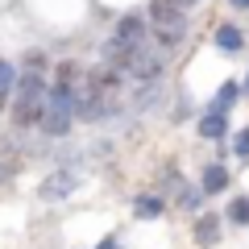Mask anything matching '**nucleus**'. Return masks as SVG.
<instances>
[{"label": "nucleus", "mask_w": 249, "mask_h": 249, "mask_svg": "<svg viewBox=\"0 0 249 249\" xmlns=\"http://www.w3.org/2000/svg\"><path fill=\"white\" fill-rule=\"evenodd\" d=\"M46 108V83H42V71H29L17 88V100H13V121L17 124H37Z\"/></svg>", "instance_id": "nucleus-1"}, {"label": "nucleus", "mask_w": 249, "mask_h": 249, "mask_svg": "<svg viewBox=\"0 0 249 249\" xmlns=\"http://www.w3.org/2000/svg\"><path fill=\"white\" fill-rule=\"evenodd\" d=\"M150 17H154V25H175V21H187V17H183V0H154V4H150Z\"/></svg>", "instance_id": "nucleus-2"}, {"label": "nucleus", "mask_w": 249, "mask_h": 249, "mask_svg": "<svg viewBox=\"0 0 249 249\" xmlns=\"http://www.w3.org/2000/svg\"><path fill=\"white\" fill-rule=\"evenodd\" d=\"M199 137H204V142H220V137H229V121H224V112H212V108H208V112L199 116Z\"/></svg>", "instance_id": "nucleus-3"}, {"label": "nucleus", "mask_w": 249, "mask_h": 249, "mask_svg": "<svg viewBox=\"0 0 249 249\" xmlns=\"http://www.w3.org/2000/svg\"><path fill=\"white\" fill-rule=\"evenodd\" d=\"M224 187H229V170H224L220 162L204 166V175H199V191H204V196H220Z\"/></svg>", "instance_id": "nucleus-4"}, {"label": "nucleus", "mask_w": 249, "mask_h": 249, "mask_svg": "<svg viewBox=\"0 0 249 249\" xmlns=\"http://www.w3.org/2000/svg\"><path fill=\"white\" fill-rule=\"evenodd\" d=\"M216 241H220V220H216L212 212H204V216L196 220V245H199V249H212Z\"/></svg>", "instance_id": "nucleus-5"}, {"label": "nucleus", "mask_w": 249, "mask_h": 249, "mask_svg": "<svg viewBox=\"0 0 249 249\" xmlns=\"http://www.w3.org/2000/svg\"><path fill=\"white\" fill-rule=\"evenodd\" d=\"M241 91H245V88H241L237 79L220 83V91H216V100H212V104H208V108H212V112H229V108H232V104H237V100H241Z\"/></svg>", "instance_id": "nucleus-6"}, {"label": "nucleus", "mask_w": 249, "mask_h": 249, "mask_svg": "<svg viewBox=\"0 0 249 249\" xmlns=\"http://www.w3.org/2000/svg\"><path fill=\"white\" fill-rule=\"evenodd\" d=\"M162 212H166V204H162L158 196H137L133 199V216L137 220H158Z\"/></svg>", "instance_id": "nucleus-7"}, {"label": "nucleus", "mask_w": 249, "mask_h": 249, "mask_svg": "<svg viewBox=\"0 0 249 249\" xmlns=\"http://www.w3.org/2000/svg\"><path fill=\"white\" fill-rule=\"evenodd\" d=\"M216 46H220L224 54H237L241 46H245V34H241L237 25H220L216 29Z\"/></svg>", "instance_id": "nucleus-8"}, {"label": "nucleus", "mask_w": 249, "mask_h": 249, "mask_svg": "<svg viewBox=\"0 0 249 249\" xmlns=\"http://www.w3.org/2000/svg\"><path fill=\"white\" fill-rule=\"evenodd\" d=\"M187 34V21H175V25H158V42L162 46H178Z\"/></svg>", "instance_id": "nucleus-9"}, {"label": "nucleus", "mask_w": 249, "mask_h": 249, "mask_svg": "<svg viewBox=\"0 0 249 249\" xmlns=\"http://www.w3.org/2000/svg\"><path fill=\"white\" fill-rule=\"evenodd\" d=\"M229 220H232V224H241V229L249 224V196H237V199L229 204Z\"/></svg>", "instance_id": "nucleus-10"}, {"label": "nucleus", "mask_w": 249, "mask_h": 249, "mask_svg": "<svg viewBox=\"0 0 249 249\" xmlns=\"http://www.w3.org/2000/svg\"><path fill=\"white\" fill-rule=\"evenodd\" d=\"M71 187H75V178H71V175H58V178H50L42 191H46V196H67Z\"/></svg>", "instance_id": "nucleus-11"}, {"label": "nucleus", "mask_w": 249, "mask_h": 249, "mask_svg": "<svg viewBox=\"0 0 249 249\" xmlns=\"http://www.w3.org/2000/svg\"><path fill=\"white\" fill-rule=\"evenodd\" d=\"M54 83L75 88V83H79V67H75V62H62V67H58V79H54Z\"/></svg>", "instance_id": "nucleus-12"}, {"label": "nucleus", "mask_w": 249, "mask_h": 249, "mask_svg": "<svg viewBox=\"0 0 249 249\" xmlns=\"http://www.w3.org/2000/svg\"><path fill=\"white\" fill-rule=\"evenodd\" d=\"M9 88H13V67L0 58V96H9Z\"/></svg>", "instance_id": "nucleus-13"}, {"label": "nucleus", "mask_w": 249, "mask_h": 249, "mask_svg": "<svg viewBox=\"0 0 249 249\" xmlns=\"http://www.w3.org/2000/svg\"><path fill=\"white\" fill-rule=\"evenodd\" d=\"M232 150H237V158H249V129H241V133H237Z\"/></svg>", "instance_id": "nucleus-14"}, {"label": "nucleus", "mask_w": 249, "mask_h": 249, "mask_svg": "<svg viewBox=\"0 0 249 249\" xmlns=\"http://www.w3.org/2000/svg\"><path fill=\"white\" fill-rule=\"evenodd\" d=\"M199 196H204V191H183V208L196 212V208H199Z\"/></svg>", "instance_id": "nucleus-15"}, {"label": "nucleus", "mask_w": 249, "mask_h": 249, "mask_svg": "<svg viewBox=\"0 0 249 249\" xmlns=\"http://www.w3.org/2000/svg\"><path fill=\"white\" fill-rule=\"evenodd\" d=\"M229 4L232 9H249V0H229Z\"/></svg>", "instance_id": "nucleus-16"}, {"label": "nucleus", "mask_w": 249, "mask_h": 249, "mask_svg": "<svg viewBox=\"0 0 249 249\" xmlns=\"http://www.w3.org/2000/svg\"><path fill=\"white\" fill-rule=\"evenodd\" d=\"M100 249H116V241H112V237H108V241H100Z\"/></svg>", "instance_id": "nucleus-17"}, {"label": "nucleus", "mask_w": 249, "mask_h": 249, "mask_svg": "<svg viewBox=\"0 0 249 249\" xmlns=\"http://www.w3.org/2000/svg\"><path fill=\"white\" fill-rule=\"evenodd\" d=\"M0 178H9V166H0Z\"/></svg>", "instance_id": "nucleus-18"}, {"label": "nucleus", "mask_w": 249, "mask_h": 249, "mask_svg": "<svg viewBox=\"0 0 249 249\" xmlns=\"http://www.w3.org/2000/svg\"><path fill=\"white\" fill-rule=\"evenodd\" d=\"M4 100H9V96H0V112H4Z\"/></svg>", "instance_id": "nucleus-19"}, {"label": "nucleus", "mask_w": 249, "mask_h": 249, "mask_svg": "<svg viewBox=\"0 0 249 249\" xmlns=\"http://www.w3.org/2000/svg\"><path fill=\"white\" fill-rule=\"evenodd\" d=\"M245 91H249V79H245Z\"/></svg>", "instance_id": "nucleus-20"}]
</instances>
